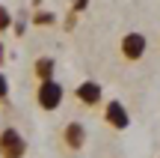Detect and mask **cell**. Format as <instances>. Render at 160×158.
<instances>
[{
	"label": "cell",
	"mask_w": 160,
	"mask_h": 158,
	"mask_svg": "<svg viewBox=\"0 0 160 158\" xmlns=\"http://www.w3.org/2000/svg\"><path fill=\"white\" fill-rule=\"evenodd\" d=\"M145 51H148V39L142 33H137V30H131V33H125L119 39V57L125 63H139L145 57Z\"/></svg>",
	"instance_id": "cell-1"
},
{
	"label": "cell",
	"mask_w": 160,
	"mask_h": 158,
	"mask_svg": "<svg viewBox=\"0 0 160 158\" xmlns=\"http://www.w3.org/2000/svg\"><path fill=\"white\" fill-rule=\"evenodd\" d=\"M0 158H27V140L12 125L0 128Z\"/></svg>",
	"instance_id": "cell-2"
},
{
	"label": "cell",
	"mask_w": 160,
	"mask_h": 158,
	"mask_svg": "<svg viewBox=\"0 0 160 158\" xmlns=\"http://www.w3.org/2000/svg\"><path fill=\"white\" fill-rule=\"evenodd\" d=\"M62 95H65V90H62V84H59V81H45V84L36 87V101H39V107H42V111H48V113L59 111Z\"/></svg>",
	"instance_id": "cell-3"
},
{
	"label": "cell",
	"mask_w": 160,
	"mask_h": 158,
	"mask_svg": "<svg viewBox=\"0 0 160 158\" xmlns=\"http://www.w3.org/2000/svg\"><path fill=\"white\" fill-rule=\"evenodd\" d=\"M104 123H107L110 128H116V131H125L128 125H131V113H128V107L122 105L119 99H110L107 105H104Z\"/></svg>",
	"instance_id": "cell-4"
},
{
	"label": "cell",
	"mask_w": 160,
	"mask_h": 158,
	"mask_svg": "<svg viewBox=\"0 0 160 158\" xmlns=\"http://www.w3.org/2000/svg\"><path fill=\"white\" fill-rule=\"evenodd\" d=\"M62 146L71 149V152H80V149L86 146V125L80 123V119H71V123L62 125Z\"/></svg>",
	"instance_id": "cell-5"
},
{
	"label": "cell",
	"mask_w": 160,
	"mask_h": 158,
	"mask_svg": "<svg viewBox=\"0 0 160 158\" xmlns=\"http://www.w3.org/2000/svg\"><path fill=\"white\" fill-rule=\"evenodd\" d=\"M74 95H77L80 105L89 107V111H92V107H98V105L104 101V90H101V84H98V81H83V84L74 90Z\"/></svg>",
	"instance_id": "cell-6"
},
{
	"label": "cell",
	"mask_w": 160,
	"mask_h": 158,
	"mask_svg": "<svg viewBox=\"0 0 160 158\" xmlns=\"http://www.w3.org/2000/svg\"><path fill=\"white\" fill-rule=\"evenodd\" d=\"M53 69H57L53 57H39V60L33 63V75L39 78V84H45V81H53Z\"/></svg>",
	"instance_id": "cell-7"
},
{
	"label": "cell",
	"mask_w": 160,
	"mask_h": 158,
	"mask_svg": "<svg viewBox=\"0 0 160 158\" xmlns=\"http://www.w3.org/2000/svg\"><path fill=\"white\" fill-rule=\"evenodd\" d=\"M33 24L36 27H53V24H57V15H53V12H36Z\"/></svg>",
	"instance_id": "cell-8"
},
{
	"label": "cell",
	"mask_w": 160,
	"mask_h": 158,
	"mask_svg": "<svg viewBox=\"0 0 160 158\" xmlns=\"http://www.w3.org/2000/svg\"><path fill=\"white\" fill-rule=\"evenodd\" d=\"M12 21H15V18H12V12L6 9V6H0V33H6V30L12 27Z\"/></svg>",
	"instance_id": "cell-9"
},
{
	"label": "cell",
	"mask_w": 160,
	"mask_h": 158,
	"mask_svg": "<svg viewBox=\"0 0 160 158\" xmlns=\"http://www.w3.org/2000/svg\"><path fill=\"white\" fill-rule=\"evenodd\" d=\"M9 99V81H6V75L0 72V101Z\"/></svg>",
	"instance_id": "cell-10"
},
{
	"label": "cell",
	"mask_w": 160,
	"mask_h": 158,
	"mask_svg": "<svg viewBox=\"0 0 160 158\" xmlns=\"http://www.w3.org/2000/svg\"><path fill=\"white\" fill-rule=\"evenodd\" d=\"M86 6H89V0H74V3H71V15H77V12H83Z\"/></svg>",
	"instance_id": "cell-11"
},
{
	"label": "cell",
	"mask_w": 160,
	"mask_h": 158,
	"mask_svg": "<svg viewBox=\"0 0 160 158\" xmlns=\"http://www.w3.org/2000/svg\"><path fill=\"white\" fill-rule=\"evenodd\" d=\"M12 24H15V33L21 36V33H24V24H27V21H12Z\"/></svg>",
	"instance_id": "cell-12"
},
{
	"label": "cell",
	"mask_w": 160,
	"mask_h": 158,
	"mask_svg": "<svg viewBox=\"0 0 160 158\" xmlns=\"http://www.w3.org/2000/svg\"><path fill=\"white\" fill-rule=\"evenodd\" d=\"M3 60H6V51H3V42H0V66H3Z\"/></svg>",
	"instance_id": "cell-13"
}]
</instances>
